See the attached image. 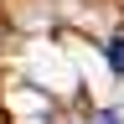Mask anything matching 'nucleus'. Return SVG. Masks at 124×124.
Returning a JSON list of instances; mask_svg holds the SVG:
<instances>
[{"label":"nucleus","mask_w":124,"mask_h":124,"mask_svg":"<svg viewBox=\"0 0 124 124\" xmlns=\"http://www.w3.org/2000/svg\"><path fill=\"white\" fill-rule=\"evenodd\" d=\"M108 62H114V72H124V36L108 41Z\"/></svg>","instance_id":"obj_1"},{"label":"nucleus","mask_w":124,"mask_h":124,"mask_svg":"<svg viewBox=\"0 0 124 124\" xmlns=\"http://www.w3.org/2000/svg\"><path fill=\"white\" fill-rule=\"evenodd\" d=\"M98 124H119V119H114V114H103V119H98Z\"/></svg>","instance_id":"obj_2"}]
</instances>
